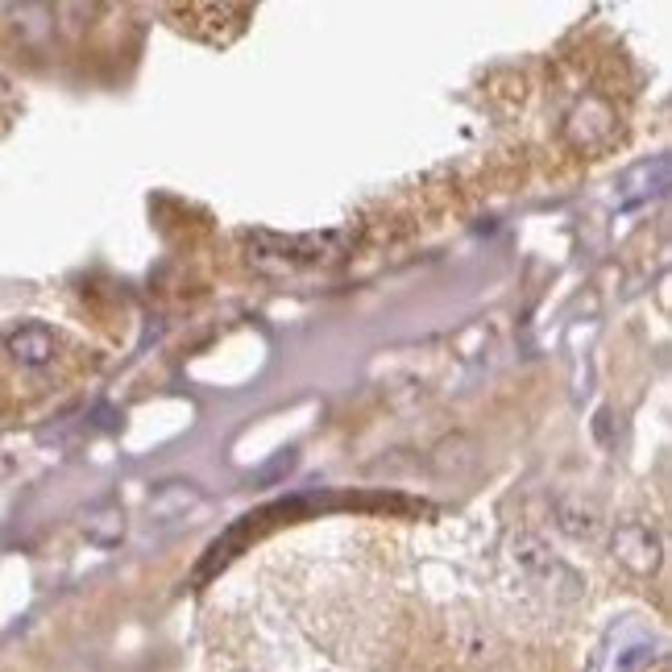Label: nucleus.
I'll use <instances>...</instances> for the list:
<instances>
[{
    "label": "nucleus",
    "mask_w": 672,
    "mask_h": 672,
    "mask_svg": "<svg viewBox=\"0 0 672 672\" xmlns=\"http://www.w3.org/2000/svg\"><path fill=\"white\" fill-rule=\"evenodd\" d=\"M249 262L266 274H295L307 266H324L341 258L345 233H303V237H278V233H249Z\"/></svg>",
    "instance_id": "obj_1"
},
{
    "label": "nucleus",
    "mask_w": 672,
    "mask_h": 672,
    "mask_svg": "<svg viewBox=\"0 0 672 672\" xmlns=\"http://www.w3.org/2000/svg\"><path fill=\"white\" fill-rule=\"evenodd\" d=\"M83 536H88L92 544H100V548L121 544V536H125V515H121V507L104 502V507L88 511V515H83Z\"/></svg>",
    "instance_id": "obj_6"
},
{
    "label": "nucleus",
    "mask_w": 672,
    "mask_h": 672,
    "mask_svg": "<svg viewBox=\"0 0 672 672\" xmlns=\"http://www.w3.org/2000/svg\"><path fill=\"white\" fill-rule=\"evenodd\" d=\"M556 523L565 536L573 540H598V531H602V511L594 507V502H585V498H560L556 502Z\"/></svg>",
    "instance_id": "obj_5"
},
{
    "label": "nucleus",
    "mask_w": 672,
    "mask_h": 672,
    "mask_svg": "<svg viewBox=\"0 0 672 672\" xmlns=\"http://www.w3.org/2000/svg\"><path fill=\"white\" fill-rule=\"evenodd\" d=\"M9 357L17 361V366L25 370H42L54 361V353H59V336H54V328L46 324H21L9 332V341H5Z\"/></svg>",
    "instance_id": "obj_4"
},
{
    "label": "nucleus",
    "mask_w": 672,
    "mask_h": 672,
    "mask_svg": "<svg viewBox=\"0 0 672 672\" xmlns=\"http://www.w3.org/2000/svg\"><path fill=\"white\" fill-rule=\"evenodd\" d=\"M614 108L602 100V96H585L573 104V112L565 117V142L573 150H598L610 142V133H614Z\"/></svg>",
    "instance_id": "obj_3"
},
{
    "label": "nucleus",
    "mask_w": 672,
    "mask_h": 672,
    "mask_svg": "<svg viewBox=\"0 0 672 672\" xmlns=\"http://www.w3.org/2000/svg\"><path fill=\"white\" fill-rule=\"evenodd\" d=\"M610 552L635 577H652L660 569V536L652 531V523H643V519H623L619 527H614Z\"/></svg>",
    "instance_id": "obj_2"
}]
</instances>
